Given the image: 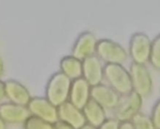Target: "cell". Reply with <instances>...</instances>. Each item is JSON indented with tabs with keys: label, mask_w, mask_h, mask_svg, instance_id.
I'll list each match as a JSON object with an SVG mask.
<instances>
[{
	"label": "cell",
	"mask_w": 160,
	"mask_h": 129,
	"mask_svg": "<svg viewBox=\"0 0 160 129\" xmlns=\"http://www.w3.org/2000/svg\"><path fill=\"white\" fill-rule=\"evenodd\" d=\"M80 129H98V128H96V127H92V126H90V125L86 124L85 126H83L82 128H80Z\"/></svg>",
	"instance_id": "obj_20"
},
{
	"label": "cell",
	"mask_w": 160,
	"mask_h": 129,
	"mask_svg": "<svg viewBox=\"0 0 160 129\" xmlns=\"http://www.w3.org/2000/svg\"><path fill=\"white\" fill-rule=\"evenodd\" d=\"M131 123L133 124L135 129H157L151 116L143 112H139L136 114L131 120Z\"/></svg>",
	"instance_id": "obj_14"
},
{
	"label": "cell",
	"mask_w": 160,
	"mask_h": 129,
	"mask_svg": "<svg viewBox=\"0 0 160 129\" xmlns=\"http://www.w3.org/2000/svg\"><path fill=\"white\" fill-rule=\"evenodd\" d=\"M2 70H3V65H2V61H1V58H0V76H1Z\"/></svg>",
	"instance_id": "obj_21"
},
{
	"label": "cell",
	"mask_w": 160,
	"mask_h": 129,
	"mask_svg": "<svg viewBox=\"0 0 160 129\" xmlns=\"http://www.w3.org/2000/svg\"><path fill=\"white\" fill-rule=\"evenodd\" d=\"M121 96L108 84H98L91 89V99L99 104L106 111H114L117 107Z\"/></svg>",
	"instance_id": "obj_8"
},
{
	"label": "cell",
	"mask_w": 160,
	"mask_h": 129,
	"mask_svg": "<svg viewBox=\"0 0 160 129\" xmlns=\"http://www.w3.org/2000/svg\"><path fill=\"white\" fill-rule=\"evenodd\" d=\"M149 62L156 70H160V34L152 40Z\"/></svg>",
	"instance_id": "obj_15"
},
{
	"label": "cell",
	"mask_w": 160,
	"mask_h": 129,
	"mask_svg": "<svg viewBox=\"0 0 160 129\" xmlns=\"http://www.w3.org/2000/svg\"><path fill=\"white\" fill-rule=\"evenodd\" d=\"M152 48V39L148 35L142 32L133 34L129 40L128 54L132 59V63L146 65L150 59Z\"/></svg>",
	"instance_id": "obj_5"
},
{
	"label": "cell",
	"mask_w": 160,
	"mask_h": 129,
	"mask_svg": "<svg viewBox=\"0 0 160 129\" xmlns=\"http://www.w3.org/2000/svg\"><path fill=\"white\" fill-rule=\"evenodd\" d=\"M96 55L105 65H124L128 57V52L118 42L103 38L98 40Z\"/></svg>",
	"instance_id": "obj_2"
},
{
	"label": "cell",
	"mask_w": 160,
	"mask_h": 129,
	"mask_svg": "<svg viewBox=\"0 0 160 129\" xmlns=\"http://www.w3.org/2000/svg\"><path fill=\"white\" fill-rule=\"evenodd\" d=\"M91 89L90 84L82 78L72 81L68 101L82 110L91 99Z\"/></svg>",
	"instance_id": "obj_11"
},
{
	"label": "cell",
	"mask_w": 160,
	"mask_h": 129,
	"mask_svg": "<svg viewBox=\"0 0 160 129\" xmlns=\"http://www.w3.org/2000/svg\"><path fill=\"white\" fill-rule=\"evenodd\" d=\"M119 126H120V122L115 118L107 119L105 123L98 129H119Z\"/></svg>",
	"instance_id": "obj_17"
},
{
	"label": "cell",
	"mask_w": 160,
	"mask_h": 129,
	"mask_svg": "<svg viewBox=\"0 0 160 129\" xmlns=\"http://www.w3.org/2000/svg\"><path fill=\"white\" fill-rule=\"evenodd\" d=\"M119 129H135V127H134L133 124L131 123V121H128V122L120 123Z\"/></svg>",
	"instance_id": "obj_19"
},
{
	"label": "cell",
	"mask_w": 160,
	"mask_h": 129,
	"mask_svg": "<svg viewBox=\"0 0 160 129\" xmlns=\"http://www.w3.org/2000/svg\"><path fill=\"white\" fill-rule=\"evenodd\" d=\"M58 109V118L59 121L64 122L75 129L82 128L86 125V120L82 110L74 106L71 102L67 101Z\"/></svg>",
	"instance_id": "obj_10"
},
{
	"label": "cell",
	"mask_w": 160,
	"mask_h": 129,
	"mask_svg": "<svg viewBox=\"0 0 160 129\" xmlns=\"http://www.w3.org/2000/svg\"><path fill=\"white\" fill-rule=\"evenodd\" d=\"M72 81L61 71L53 74L48 83L47 98L55 107L68 101Z\"/></svg>",
	"instance_id": "obj_3"
},
{
	"label": "cell",
	"mask_w": 160,
	"mask_h": 129,
	"mask_svg": "<svg viewBox=\"0 0 160 129\" xmlns=\"http://www.w3.org/2000/svg\"><path fill=\"white\" fill-rule=\"evenodd\" d=\"M142 100L143 98L135 92L122 96L117 107L113 111L114 118L120 123L131 121L136 114L141 112Z\"/></svg>",
	"instance_id": "obj_6"
},
{
	"label": "cell",
	"mask_w": 160,
	"mask_h": 129,
	"mask_svg": "<svg viewBox=\"0 0 160 129\" xmlns=\"http://www.w3.org/2000/svg\"><path fill=\"white\" fill-rule=\"evenodd\" d=\"M98 40L97 37L90 31L82 33L75 41L71 55L75 58L83 61L93 55H96Z\"/></svg>",
	"instance_id": "obj_7"
},
{
	"label": "cell",
	"mask_w": 160,
	"mask_h": 129,
	"mask_svg": "<svg viewBox=\"0 0 160 129\" xmlns=\"http://www.w3.org/2000/svg\"><path fill=\"white\" fill-rule=\"evenodd\" d=\"M54 129H75L74 127H70L69 125L64 123V122H61V121H58L55 126H54Z\"/></svg>",
	"instance_id": "obj_18"
},
{
	"label": "cell",
	"mask_w": 160,
	"mask_h": 129,
	"mask_svg": "<svg viewBox=\"0 0 160 129\" xmlns=\"http://www.w3.org/2000/svg\"><path fill=\"white\" fill-rule=\"evenodd\" d=\"M129 73L133 92L140 95L142 98L148 97L153 92L154 84L151 72L146 65L132 63L130 65Z\"/></svg>",
	"instance_id": "obj_4"
},
{
	"label": "cell",
	"mask_w": 160,
	"mask_h": 129,
	"mask_svg": "<svg viewBox=\"0 0 160 129\" xmlns=\"http://www.w3.org/2000/svg\"><path fill=\"white\" fill-rule=\"evenodd\" d=\"M104 63L97 56L93 55L82 61V79L91 87L101 84L104 80Z\"/></svg>",
	"instance_id": "obj_9"
},
{
	"label": "cell",
	"mask_w": 160,
	"mask_h": 129,
	"mask_svg": "<svg viewBox=\"0 0 160 129\" xmlns=\"http://www.w3.org/2000/svg\"><path fill=\"white\" fill-rule=\"evenodd\" d=\"M61 72L71 81L82 78V61L72 55L64 57L60 62Z\"/></svg>",
	"instance_id": "obj_13"
},
{
	"label": "cell",
	"mask_w": 160,
	"mask_h": 129,
	"mask_svg": "<svg viewBox=\"0 0 160 129\" xmlns=\"http://www.w3.org/2000/svg\"><path fill=\"white\" fill-rule=\"evenodd\" d=\"M151 118L153 120V123H154L156 128L160 129V99H158L156 102V104L152 110Z\"/></svg>",
	"instance_id": "obj_16"
},
{
	"label": "cell",
	"mask_w": 160,
	"mask_h": 129,
	"mask_svg": "<svg viewBox=\"0 0 160 129\" xmlns=\"http://www.w3.org/2000/svg\"><path fill=\"white\" fill-rule=\"evenodd\" d=\"M82 112L84 114L86 124L96 128H98L107 120L106 110L93 99H90L88 103L84 106V108L82 109Z\"/></svg>",
	"instance_id": "obj_12"
},
{
	"label": "cell",
	"mask_w": 160,
	"mask_h": 129,
	"mask_svg": "<svg viewBox=\"0 0 160 129\" xmlns=\"http://www.w3.org/2000/svg\"><path fill=\"white\" fill-rule=\"evenodd\" d=\"M104 80L121 97L133 92L129 70L124 65H105Z\"/></svg>",
	"instance_id": "obj_1"
}]
</instances>
